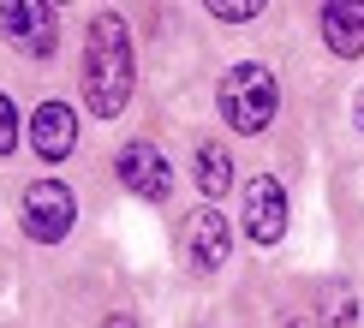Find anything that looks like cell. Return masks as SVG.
I'll return each mask as SVG.
<instances>
[{
  "label": "cell",
  "mask_w": 364,
  "mask_h": 328,
  "mask_svg": "<svg viewBox=\"0 0 364 328\" xmlns=\"http://www.w3.org/2000/svg\"><path fill=\"white\" fill-rule=\"evenodd\" d=\"M209 12H215L221 24H251L257 12H263V0H209Z\"/></svg>",
  "instance_id": "cell-13"
},
{
  "label": "cell",
  "mask_w": 364,
  "mask_h": 328,
  "mask_svg": "<svg viewBox=\"0 0 364 328\" xmlns=\"http://www.w3.org/2000/svg\"><path fill=\"white\" fill-rule=\"evenodd\" d=\"M24 138H30V149H36V161L60 168V161H66L72 149H78V108H72V102H60V96L36 102V108H30Z\"/></svg>",
  "instance_id": "cell-6"
},
{
  "label": "cell",
  "mask_w": 364,
  "mask_h": 328,
  "mask_svg": "<svg viewBox=\"0 0 364 328\" xmlns=\"http://www.w3.org/2000/svg\"><path fill=\"white\" fill-rule=\"evenodd\" d=\"M6 155H18V102L0 89V161Z\"/></svg>",
  "instance_id": "cell-12"
},
{
  "label": "cell",
  "mask_w": 364,
  "mask_h": 328,
  "mask_svg": "<svg viewBox=\"0 0 364 328\" xmlns=\"http://www.w3.org/2000/svg\"><path fill=\"white\" fill-rule=\"evenodd\" d=\"M18 227H24V239H36V245H60V239L78 227V191L60 185V179H36V185H24Z\"/></svg>",
  "instance_id": "cell-3"
},
{
  "label": "cell",
  "mask_w": 364,
  "mask_h": 328,
  "mask_svg": "<svg viewBox=\"0 0 364 328\" xmlns=\"http://www.w3.org/2000/svg\"><path fill=\"white\" fill-rule=\"evenodd\" d=\"M119 185H126L132 197H144V203H168V191H173V161L161 155V143L132 138L126 149H119Z\"/></svg>",
  "instance_id": "cell-7"
},
{
  "label": "cell",
  "mask_w": 364,
  "mask_h": 328,
  "mask_svg": "<svg viewBox=\"0 0 364 328\" xmlns=\"http://www.w3.org/2000/svg\"><path fill=\"white\" fill-rule=\"evenodd\" d=\"M358 131H364V96H358Z\"/></svg>",
  "instance_id": "cell-15"
},
{
  "label": "cell",
  "mask_w": 364,
  "mask_h": 328,
  "mask_svg": "<svg viewBox=\"0 0 364 328\" xmlns=\"http://www.w3.org/2000/svg\"><path fill=\"white\" fill-rule=\"evenodd\" d=\"M191 179H197V191H203V203L215 209L227 191H233V155H227L221 143H203L191 155Z\"/></svg>",
  "instance_id": "cell-10"
},
{
  "label": "cell",
  "mask_w": 364,
  "mask_h": 328,
  "mask_svg": "<svg viewBox=\"0 0 364 328\" xmlns=\"http://www.w3.org/2000/svg\"><path fill=\"white\" fill-rule=\"evenodd\" d=\"M323 48L335 60H358L364 54V6L328 0V6H323Z\"/></svg>",
  "instance_id": "cell-9"
},
{
  "label": "cell",
  "mask_w": 364,
  "mask_h": 328,
  "mask_svg": "<svg viewBox=\"0 0 364 328\" xmlns=\"http://www.w3.org/2000/svg\"><path fill=\"white\" fill-rule=\"evenodd\" d=\"M179 245H186V268L191 275H215L227 263V251H233V227H227L221 209H191L186 215V233H179Z\"/></svg>",
  "instance_id": "cell-8"
},
{
  "label": "cell",
  "mask_w": 364,
  "mask_h": 328,
  "mask_svg": "<svg viewBox=\"0 0 364 328\" xmlns=\"http://www.w3.org/2000/svg\"><path fill=\"white\" fill-rule=\"evenodd\" d=\"M215 108L227 119V131H239V138L269 131V126H275V114H281L275 72H269L263 60H233V66L221 72V84H215Z\"/></svg>",
  "instance_id": "cell-2"
},
{
  "label": "cell",
  "mask_w": 364,
  "mask_h": 328,
  "mask_svg": "<svg viewBox=\"0 0 364 328\" xmlns=\"http://www.w3.org/2000/svg\"><path fill=\"white\" fill-rule=\"evenodd\" d=\"M316 317H323V328H353L358 322V293H346L341 280H328L323 298H316Z\"/></svg>",
  "instance_id": "cell-11"
},
{
  "label": "cell",
  "mask_w": 364,
  "mask_h": 328,
  "mask_svg": "<svg viewBox=\"0 0 364 328\" xmlns=\"http://www.w3.org/2000/svg\"><path fill=\"white\" fill-rule=\"evenodd\" d=\"M84 108L96 119H119L138 84V54H132V30L119 12H90L84 24Z\"/></svg>",
  "instance_id": "cell-1"
},
{
  "label": "cell",
  "mask_w": 364,
  "mask_h": 328,
  "mask_svg": "<svg viewBox=\"0 0 364 328\" xmlns=\"http://www.w3.org/2000/svg\"><path fill=\"white\" fill-rule=\"evenodd\" d=\"M102 328H138V317H132V310H108V317H102Z\"/></svg>",
  "instance_id": "cell-14"
},
{
  "label": "cell",
  "mask_w": 364,
  "mask_h": 328,
  "mask_svg": "<svg viewBox=\"0 0 364 328\" xmlns=\"http://www.w3.org/2000/svg\"><path fill=\"white\" fill-rule=\"evenodd\" d=\"M0 36L30 60H54L60 48V6L48 0H6L0 6Z\"/></svg>",
  "instance_id": "cell-5"
},
{
  "label": "cell",
  "mask_w": 364,
  "mask_h": 328,
  "mask_svg": "<svg viewBox=\"0 0 364 328\" xmlns=\"http://www.w3.org/2000/svg\"><path fill=\"white\" fill-rule=\"evenodd\" d=\"M239 197H245L239 203V233H245L257 251H275L287 239V185L275 173H257V179H245Z\"/></svg>",
  "instance_id": "cell-4"
}]
</instances>
